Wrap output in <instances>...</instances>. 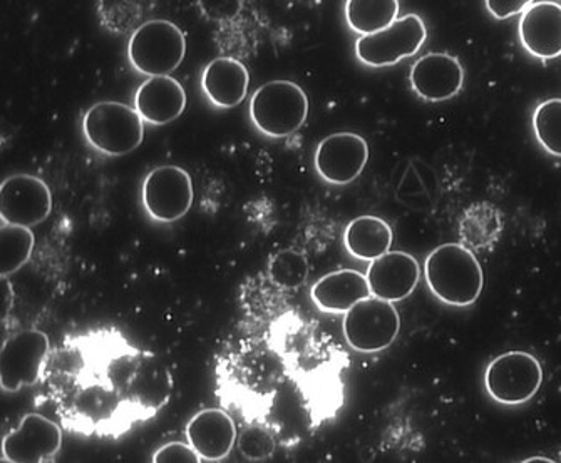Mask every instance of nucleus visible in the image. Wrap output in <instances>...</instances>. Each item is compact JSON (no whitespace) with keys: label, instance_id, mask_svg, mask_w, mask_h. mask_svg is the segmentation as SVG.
Segmentation results:
<instances>
[{"label":"nucleus","instance_id":"f257e3e1","mask_svg":"<svg viewBox=\"0 0 561 463\" xmlns=\"http://www.w3.org/2000/svg\"><path fill=\"white\" fill-rule=\"evenodd\" d=\"M75 360L46 370L47 395L62 425L85 437L125 436L153 420L171 398L173 377L150 351L125 342H96Z\"/></svg>","mask_w":561,"mask_h":463},{"label":"nucleus","instance_id":"f03ea898","mask_svg":"<svg viewBox=\"0 0 561 463\" xmlns=\"http://www.w3.org/2000/svg\"><path fill=\"white\" fill-rule=\"evenodd\" d=\"M424 275L431 293L449 306H471L484 287L480 259L462 243H446L430 253Z\"/></svg>","mask_w":561,"mask_h":463},{"label":"nucleus","instance_id":"7ed1b4c3","mask_svg":"<svg viewBox=\"0 0 561 463\" xmlns=\"http://www.w3.org/2000/svg\"><path fill=\"white\" fill-rule=\"evenodd\" d=\"M85 139L106 157H126L141 146L145 120L136 107L117 101L94 104L82 119Z\"/></svg>","mask_w":561,"mask_h":463},{"label":"nucleus","instance_id":"20e7f679","mask_svg":"<svg viewBox=\"0 0 561 463\" xmlns=\"http://www.w3.org/2000/svg\"><path fill=\"white\" fill-rule=\"evenodd\" d=\"M309 116V97L291 81H271L256 89L250 101V117L262 135L287 138L299 131Z\"/></svg>","mask_w":561,"mask_h":463},{"label":"nucleus","instance_id":"39448f33","mask_svg":"<svg viewBox=\"0 0 561 463\" xmlns=\"http://www.w3.org/2000/svg\"><path fill=\"white\" fill-rule=\"evenodd\" d=\"M186 54V36L179 25L153 19L139 25L128 44L133 68L150 78L170 76L182 66Z\"/></svg>","mask_w":561,"mask_h":463},{"label":"nucleus","instance_id":"423d86ee","mask_svg":"<svg viewBox=\"0 0 561 463\" xmlns=\"http://www.w3.org/2000/svg\"><path fill=\"white\" fill-rule=\"evenodd\" d=\"M543 383V368L526 351H506L488 364L484 385L497 404L516 407L537 395Z\"/></svg>","mask_w":561,"mask_h":463},{"label":"nucleus","instance_id":"0eeeda50","mask_svg":"<svg viewBox=\"0 0 561 463\" xmlns=\"http://www.w3.org/2000/svg\"><path fill=\"white\" fill-rule=\"evenodd\" d=\"M401 332V316L391 301L370 297L352 306L344 319L348 347L359 354H377L394 344Z\"/></svg>","mask_w":561,"mask_h":463},{"label":"nucleus","instance_id":"6e6552de","mask_svg":"<svg viewBox=\"0 0 561 463\" xmlns=\"http://www.w3.org/2000/svg\"><path fill=\"white\" fill-rule=\"evenodd\" d=\"M49 336L41 329H24L9 336L0 354V385L8 393L34 386L43 377L49 357Z\"/></svg>","mask_w":561,"mask_h":463},{"label":"nucleus","instance_id":"1a4fd4ad","mask_svg":"<svg viewBox=\"0 0 561 463\" xmlns=\"http://www.w3.org/2000/svg\"><path fill=\"white\" fill-rule=\"evenodd\" d=\"M427 39V28L417 14L398 19L391 27L373 36L359 37L357 59L370 68H388L405 57L416 56Z\"/></svg>","mask_w":561,"mask_h":463},{"label":"nucleus","instance_id":"9d476101","mask_svg":"<svg viewBox=\"0 0 561 463\" xmlns=\"http://www.w3.org/2000/svg\"><path fill=\"white\" fill-rule=\"evenodd\" d=\"M142 206L158 223H174L192 209L193 181L179 166H160L145 177Z\"/></svg>","mask_w":561,"mask_h":463},{"label":"nucleus","instance_id":"9b49d317","mask_svg":"<svg viewBox=\"0 0 561 463\" xmlns=\"http://www.w3.org/2000/svg\"><path fill=\"white\" fill-rule=\"evenodd\" d=\"M53 212V193L41 177L14 174L0 186L2 223L33 228L44 223Z\"/></svg>","mask_w":561,"mask_h":463},{"label":"nucleus","instance_id":"f8f14e48","mask_svg":"<svg viewBox=\"0 0 561 463\" xmlns=\"http://www.w3.org/2000/svg\"><path fill=\"white\" fill-rule=\"evenodd\" d=\"M62 445V430L41 414H27L2 440V459L11 463L49 462Z\"/></svg>","mask_w":561,"mask_h":463},{"label":"nucleus","instance_id":"ddd939ff","mask_svg":"<svg viewBox=\"0 0 561 463\" xmlns=\"http://www.w3.org/2000/svg\"><path fill=\"white\" fill-rule=\"evenodd\" d=\"M313 161L322 180L345 186L363 174L369 161V144L356 132H335L322 139Z\"/></svg>","mask_w":561,"mask_h":463},{"label":"nucleus","instance_id":"4468645a","mask_svg":"<svg viewBox=\"0 0 561 463\" xmlns=\"http://www.w3.org/2000/svg\"><path fill=\"white\" fill-rule=\"evenodd\" d=\"M412 91L427 103H445L461 92L465 69L458 57L448 53H430L414 62L409 74Z\"/></svg>","mask_w":561,"mask_h":463},{"label":"nucleus","instance_id":"2eb2a0df","mask_svg":"<svg viewBox=\"0 0 561 463\" xmlns=\"http://www.w3.org/2000/svg\"><path fill=\"white\" fill-rule=\"evenodd\" d=\"M366 276L373 297L396 303L414 293L421 280V268L409 253L389 252L370 262Z\"/></svg>","mask_w":561,"mask_h":463},{"label":"nucleus","instance_id":"dca6fc26","mask_svg":"<svg viewBox=\"0 0 561 463\" xmlns=\"http://www.w3.org/2000/svg\"><path fill=\"white\" fill-rule=\"evenodd\" d=\"M522 46L538 59L561 56V4L553 0L531 2L518 25Z\"/></svg>","mask_w":561,"mask_h":463},{"label":"nucleus","instance_id":"f3484780","mask_svg":"<svg viewBox=\"0 0 561 463\" xmlns=\"http://www.w3.org/2000/svg\"><path fill=\"white\" fill-rule=\"evenodd\" d=\"M190 445L208 462H220L230 455L237 442L233 418L221 408H205L186 425Z\"/></svg>","mask_w":561,"mask_h":463},{"label":"nucleus","instance_id":"a211bd4d","mask_svg":"<svg viewBox=\"0 0 561 463\" xmlns=\"http://www.w3.org/2000/svg\"><path fill=\"white\" fill-rule=\"evenodd\" d=\"M185 88L171 76L150 78L136 91L135 107L145 123L170 125L186 109Z\"/></svg>","mask_w":561,"mask_h":463},{"label":"nucleus","instance_id":"6ab92c4d","mask_svg":"<svg viewBox=\"0 0 561 463\" xmlns=\"http://www.w3.org/2000/svg\"><path fill=\"white\" fill-rule=\"evenodd\" d=\"M313 303L325 313H347L373 297L367 276L356 269H341L322 276L310 291Z\"/></svg>","mask_w":561,"mask_h":463},{"label":"nucleus","instance_id":"aec40b11","mask_svg":"<svg viewBox=\"0 0 561 463\" xmlns=\"http://www.w3.org/2000/svg\"><path fill=\"white\" fill-rule=\"evenodd\" d=\"M250 74L245 66L233 57H218L206 66L202 88L215 106L231 109L245 101Z\"/></svg>","mask_w":561,"mask_h":463},{"label":"nucleus","instance_id":"412c9836","mask_svg":"<svg viewBox=\"0 0 561 463\" xmlns=\"http://www.w3.org/2000/svg\"><path fill=\"white\" fill-rule=\"evenodd\" d=\"M392 240L394 234L388 221L369 215L352 220L344 233L345 250L363 262H374L391 252Z\"/></svg>","mask_w":561,"mask_h":463},{"label":"nucleus","instance_id":"4be33fe9","mask_svg":"<svg viewBox=\"0 0 561 463\" xmlns=\"http://www.w3.org/2000/svg\"><path fill=\"white\" fill-rule=\"evenodd\" d=\"M399 15L398 0H348L345 19L348 27L360 37L373 36L391 27Z\"/></svg>","mask_w":561,"mask_h":463},{"label":"nucleus","instance_id":"5701e85b","mask_svg":"<svg viewBox=\"0 0 561 463\" xmlns=\"http://www.w3.org/2000/svg\"><path fill=\"white\" fill-rule=\"evenodd\" d=\"M501 228V215L494 206L488 202L472 205L461 220L462 244L468 248H491L500 236Z\"/></svg>","mask_w":561,"mask_h":463},{"label":"nucleus","instance_id":"b1692460","mask_svg":"<svg viewBox=\"0 0 561 463\" xmlns=\"http://www.w3.org/2000/svg\"><path fill=\"white\" fill-rule=\"evenodd\" d=\"M34 238L31 228L18 227V224L2 223L0 230V250H2V262H0V275L8 276L18 273L33 255Z\"/></svg>","mask_w":561,"mask_h":463},{"label":"nucleus","instance_id":"393cba45","mask_svg":"<svg viewBox=\"0 0 561 463\" xmlns=\"http://www.w3.org/2000/svg\"><path fill=\"white\" fill-rule=\"evenodd\" d=\"M534 131L545 151L561 158V100L545 101L535 109Z\"/></svg>","mask_w":561,"mask_h":463},{"label":"nucleus","instance_id":"a878e982","mask_svg":"<svg viewBox=\"0 0 561 463\" xmlns=\"http://www.w3.org/2000/svg\"><path fill=\"white\" fill-rule=\"evenodd\" d=\"M271 280L284 290H297L307 281L309 265L302 253L294 250L278 252L268 265Z\"/></svg>","mask_w":561,"mask_h":463},{"label":"nucleus","instance_id":"bb28decb","mask_svg":"<svg viewBox=\"0 0 561 463\" xmlns=\"http://www.w3.org/2000/svg\"><path fill=\"white\" fill-rule=\"evenodd\" d=\"M239 449L245 459L260 462L274 455L275 440L267 430L260 427H249L239 437Z\"/></svg>","mask_w":561,"mask_h":463},{"label":"nucleus","instance_id":"cd10ccee","mask_svg":"<svg viewBox=\"0 0 561 463\" xmlns=\"http://www.w3.org/2000/svg\"><path fill=\"white\" fill-rule=\"evenodd\" d=\"M202 455L185 442H171L157 450L153 455L154 463H198Z\"/></svg>","mask_w":561,"mask_h":463},{"label":"nucleus","instance_id":"c85d7f7f","mask_svg":"<svg viewBox=\"0 0 561 463\" xmlns=\"http://www.w3.org/2000/svg\"><path fill=\"white\" fill-rule=\"evenodd\" d=\"M529 4L528 0H488L486 8L497 21H506L513 15H523Z\"/></svg>","mask_w":561,"mask_h":463},{"label":"nucleus","instance_id":"c756f323","mask_svg":"<svg viewBox=\"0 0 561 463\" xmlns=\"http://www.w3.org/2000/svg\"><path fill=\"white\" fill-rule=\"evenodd\" d=\"M12 304H14V290H12V285L9 283L8 278L2 276V320H5V316L11 312Z\"/></svg>","mask_w":561,"mask_h":463},{"label":"nucleus","instance_id":"7c9ffc66","mask_svg":"<svg viewBox=\"0 0 561 463\" xmlns=\"http://www.w3.org/2000/svg\"><path fill=\"white\" fill-rule=\"evenodd\" d=\"M525 462H553V460L545 459V456H535V459H528Z\"/></svg>","mask_w":561,"mask_h":463}]
</instances>
